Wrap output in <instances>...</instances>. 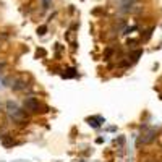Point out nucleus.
I'll use <instances>...</instances> for the list:
<instances>
[{"label":"nucleus","instance_id":"9","mask_svg":"<svg viewBox=\"0 0 162 162\" xmlns=\"http://www.w3.org/2000/svg\"><path fill=\"white\" fill-rule=\"evenodd\" d=\"M4 109H5V107H4V104L0 102V112H2V110H4Z\"/></svg>","mask_w":162,"mask_h":162},{"label":"nucleus","instance_id":"3","mask_svg":"<svg viewBox=\"0 0 162 162\" xmlns=\"http://www.w3.org/2000/svg\"><path fill=\"white\" fill-rule=\"evenodd\" d=\"M10 86L13 91H25L28 88V76L26 75H20V76H15L13 80H10Z\"/></svg>","mask_w":162,"mask_h":162},{"label":"nucleus","instance_id":"5","mask_svg":"<svg viewBox=\"0 0 162 162\" xmlns=\"http://www.w3.org/2000/svg\"><path fill=\"white\" fill-rule=\"evenodd\" d=\"M42 2V8L44 10H47V8L50 7V4H52V0H41Z\"/></svg>","mask_w":162,"mask_h":162},{"label":"nucleus","instance_id":"6","mask_svg":"<svg viewBox=\"0 0 162 162\" xmlns=\"http://www.w3.org/2000/svg\"><path fill=\"white\" fill-rule=\"evenodd\" d=\"M88 122H89V125H92L94 128H97V127H99V123H97V118H88Z\"/></svg>","mask_w":162,"mask_h":162},{"label":"nucleus","instance_id":"1","mask_svg":"<svg viewBox=\"0 0 162 162\" xmlns=\"http://www.w3.org/2000/svg\"><path fill=\"white\" fill-rule=\"evenodd\" d=\"M5 110H7V115L10 120H13V122H16V123H23V122H28V113L25 112L23 109H20V107L16 106L15 102H7V106H5Z\"/></svg>","mask_w":162,"mask_h":162},{"label":"nucleus","instance_id":"7","mask_svg":"<svg viewBox=\"0 0 162 162\" xmlns=\"http://www.w3.org/2000/svg\"><path fill=\"white\" fill-rule=\"evenodd\" d=\"M37 32L39 34H44V32H46V26H41V28L37 29Z\"/></svg>","mask_w":162,"mask_h":162},{"label":"nucleus","instance_id":"8","mask_svg":"<svg viewBox=\"0 0 162 162\" xmlns=\"http://www.w3.org/2000/svg\"><path fill=\"white\" fill-rule=\"evenodd\" d=\"M4 68H5V62H0V73H4Z\"/></svg>","mask_w":162,"mask_h":162},{"label":"nucleus","instance_id":"4","mask_svg":"<svg viewBox=\"0 0 162 162\" xmlns=\"http://www.w3.org/2000/svg\"><path fill=\"white\" fill-rule=\"evenodd\" d=\"M154 130H144L143 133H141V136L138 138V144H148V143H151L152 139H154Z\"/></svg>","mask_w":162,"mask_h":162},{"label":"nucleus","instance_id":"2","mask_svg":"<svg viewBox=\"0 0 162 162\" xmlns=\"http://www.w3.org/2000/svg\"><path fill=\"white\" fill-rule=\"evenodd\" d=\"M41 107H42V104H41V101H39L37 97H26L25 102H23V110H25L26 113H39L41 112Z\"/></svg>","mask_w":162,"mask_h":162}]
</instances>
